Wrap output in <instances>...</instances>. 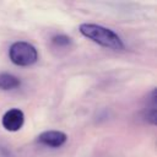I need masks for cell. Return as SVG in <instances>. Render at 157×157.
Returning <instances> with one entry per match:
<instances>
[{"mask_svg":"<svg viewBox=\"0 0 157 157\" xmlns=\"http://www.w3.org/2000/svg\"><path fill=\"white\" fill-rule=\"evenodd\" d=\"M78 31L86 38L91 39L92 42H94L104 48L113 49V50L124 49L123 40L110 28H107L101 25H94V23H82V25H80Z\"/></svg>","mask_w":157,"mask_h":157,"instance_id":"1","label":"cell"},{"mask_svg":"<svg viewBox=\"0 0 157 157\" xmlns=\"http://www.w3.org/2000/svg\"><path fill=\"white\" fill-rule=\"evenodd\" d=\"M52 42L58 47H67L71 44V38L65 34H56L52 38Z\"/></svg>","mask_w":157,"mask_h":157,"instance_id":"6","label":"cell"},{"mask_svg":"<svg viewBox=\"0 0 157 157\" xmlns=\"http://www.w3.org/2000/svg\"><path fill=\"white\" fill-rule=\"evenodd\" d=\"M10 60L18 66H29L38 59L37 49L28 42L18 40L11 44L9 49Z\"/></svg>","mask_w":157,"mask_h":157,"instance_id":"2","label":"cell"},{"mask_svg":"<svg viewBox=\"0 0 157 157\" xmlns=\"http://www.w3.org/2000/svg\"><path fill=\"white\" fill-rule=\"evenodd\" d=\"M66 134L59 130H47L43 131L42 134H39V136L37 137V141L44 146L48 147H60L66 142Z\"/></svg>","mask_w":157,"mask_h":157,"instance_id":"4","label":"cell"},{"mask_svg":"<svg viewBox=\"0 0 157 157\" xmlns=\"http://www.w3.org/2000/svg\"><path fill=\"white\" fill-rule=\"evenodd\" d=\"M145 119H146L147 123H150L151 125H156V121H157L156 105H151L150 108H147V110H146V113H145Z\"/></svg>","mask_w":157,"mask_h":157,"instance_id":"7","label":"cell"},{"mask_svg":"<svg viewBox=\"0 0 157 157\" xmlns=\"http://www.w3.org/2000/svg\"><path fill=\"white\" fill-rule=\"evenodd\" d=\"M20 85H21V81L15 75L9 74V72L0 74V90L9 91V90H13L18 87Z\"/></svg>","mask_w":157,"mask_h":157,"instance_id":"5","label":"cell"},{"mask_svg":"<svg viewBox=\"0 0 157 157\" xmlns=\"http://www.w3.org/2000/svg\"><path fill=\"white\" fill-rule=\"evenodd\" d=\"M2 126L5 128V130L7 131H17L22 128L23 123H25V114L21 109L18 108H12L9 109L1 119Z\"/></svg>","mask_w":157,"mask_h":157,"instance_id":"3","label":"cell"}]
</instances>
